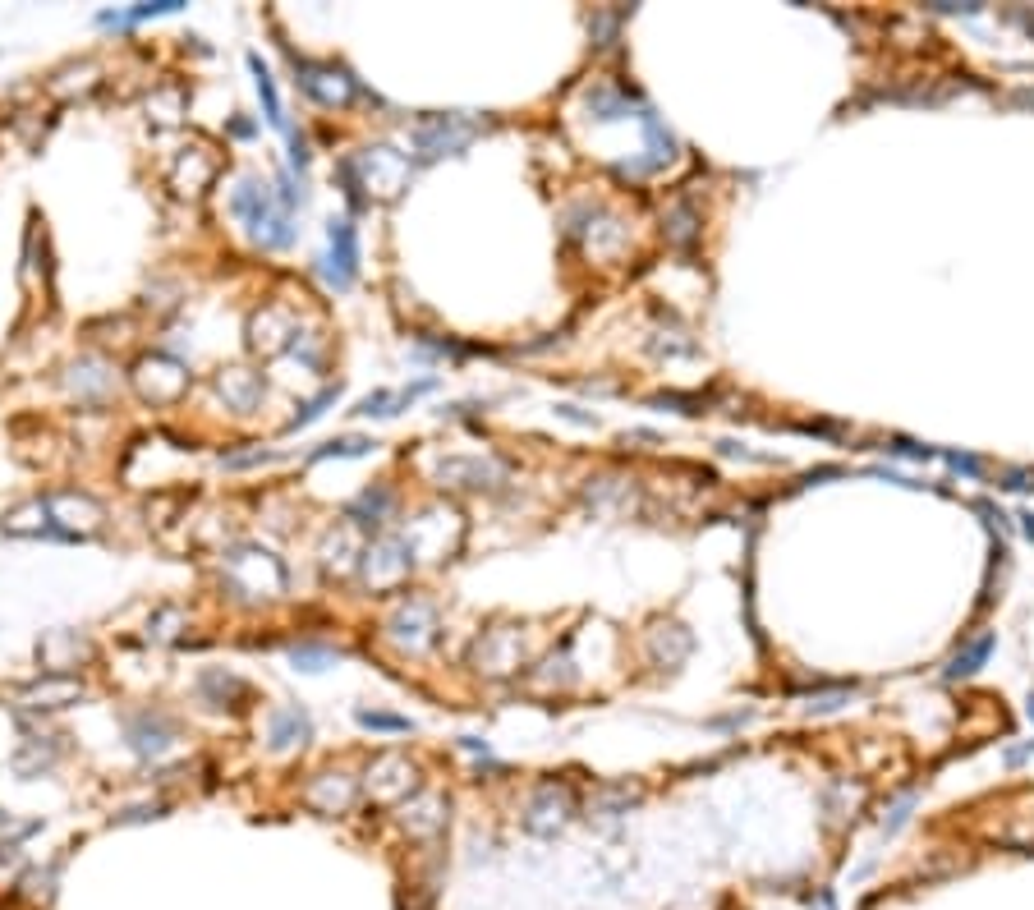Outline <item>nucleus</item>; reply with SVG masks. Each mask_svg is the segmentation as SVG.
<instances>
[{
    "mask_svg": "<svg viewBox=\"0 0 1034 910\" xmlns=\"http://www.w3.org/2000/svg\"><path fill=\"white\" fill-rule=\"evenodd\" d=\"M230 134H235V138H249L253 125H249V120H235V125H230Z\"/></svg>",
    "mask_w": 1034,
    "mask_h": 910,
    "instance_id": "22",
    "label": "nucleus"
},
{
    "mask_svg": "<svg viewBox=\"0 0 1034 910\" xmlns=\"http://www.w3.org/2000/svg\"><path fill=\"white\" fill-rule=\"evenodd\" d=\"M285 566L276 552L267 547H253V543H239L226 552L221 561V589L235 598L239 607H262V603H276L285 593Z\"/></svg>",
    "mask_w": 1034,
    "mask_h": 910,
    "instance_id": "3",
    "label": "nucleus"
},
{
    "mask_svg": "<svg viewBox=\"0 0 1034 910\" xmlns=\"http://www.w3.org/2000/svg\"><path fill=\"white\" fill-rule=\"evenodd\" d=\"M414 570V543L410 538H377L364 552V580L373 589H396Z\"/></svg>",
    "mask_w": 1034,
    "mask_h": 910,
    "instance_id": "7",
    "label": "nucleus"
},
{
    "mask_svg": "<svg viewBox=\"0 0 1034 910\" xmlns=\"http://www.w3.org/2000/svg\"><path fill=\"white\" fill-rule=\"evenodd\" d=\"M387 630L400 649H428V644H437V612H432V603L410 598V603L387 621Z\"/></svg>",
    "mask_w": 1034,
    "mask_h": 910,
    "instance_id": "8",
    "label": "nucleus"
},
{
    "mask_svg": "<svg viewBox=\"0 0 1034 910\" xmlns=\"http://www.w3.org/2000/svg\"><path fill=\"white\" fill-rule=\"evenodd\" d=\"M336 400H341V382H336V387H322L313 400L299 405V414L290 419V433H299V428H308V423H318L322 414H327V405H336Z\"/></svg>",
    "mask_w": 1034,
    "mask_h": 910,
    "instance_id": "15",
    "label": "nucleus"
},
{
    "mask_svg": "<svg viewBox=\"0 0 1034 910\" xmlns=\"http://www.w3.org/2000/svg\"><path fill=\"white\" fill-rule=\"evenodd\" d=\"M230 212H235L239 221H244V230H249V239L258 244V249L276 253V249H290L295 244V212L276 198V189L267 180H239L235 194H230Z\"/></svg>",
    "mask_w": 1034,
    "mask_h": 910,
    "instance_id": "2",
    "label": "nucleus"
},
{
    "mask_svg": "<svg viewBox=\"0 0 1034 910\" xmlns=\"http://www.w3.org/2000/svg\"><path fill=\"white\" fill-rule=\"evenodd\" d=\"M102 501L88 492H42L0 520L10 538H42V543H97L102 538Z\"/></svg>",
    "mask_w": 1034,
    "mask_h": 910,
    "instance_id": "1",
    "label": "nucleus"
},
{
    "mask_svg": "<svg viewBox=\"0 0 1034 910\" xmlns=\"http://www.w3.org/2000/svg\"><path fill=\"white\" fill-rule=\"evenodd\" d=\"M249 69H253V83H258V97H262V115H267V120H272L276 129H285V134H290V125H285V111H281V92H276V79H272V69L262 65V56L258 51H249Z\"/></svg>",
    "mask_w": 1034,
    "mask_h": 910,
    "instance_id": "13",
    "label": "nucleus"
},
{
    "mask_svg": "<svg viewBox=\"0 0 1034 910\" xmlns=\"http://www.w3.org/2000/svg\"><path fill=\"white\" fill-rule=\"evenodd\" d=\"M391 501H396V492H391V488H382V483H377V488H368V492H364V497H359V501H350V506H345V520H354V524H359V529H368V534H377V529L387 524V515H391Z\"/></svg>",
    "mask_w": 1034,
    "mask_h": 910,
    "instance_id": "11",
    "label": "nucleus"
},
{
    "mask_svg": "<svg viewBox=\"0 0 1034 910\" xmlns=\"http://www.w3.org/2000/svg\"><path fill=\"white\" fill-rule=\"evenodd\" d=\"M129 745H134L143 759H157V754H166L171 750V740L180 736L175 731V722L166 713H138V717H129Z\"/></svg>",
    "mask_w": 1034,
    "mask_h": 910,
    "instance_id": "10",
    "label": "nucleus"
},
{
    "mask_svg": "<svg viewBox=\"0 0 1034 910\" xmlns=\"http://www.w3.org/2000/svg\"><path fill=\"white\" fill-rule=\"evenodd\" d=\"M308 157H313V152H308V138L290 129V171L304 175V171H308Z\"/></svg>",
    "mask_w": 1034,
    "mask_h": 910,
    "instance_id": "20",
    "label": "nucleus"
},
{
    "mask_svg": "<svg viewBox=\"0 0 1034 910\" xmlns=\"http://www.w3.org/2000/svg\"><path fill=\"white\" fill-rule=\"evenodd\" d=\"M180 0H148V5H134V10H102L97 14V28H134L143 19H161V14H175Z\"/></svg>",
    "mask_w": 1034,
    "mask_h": 910,
    "instance_id": "14",
    "label": "nucleus"
},
{
    "mask_svg": "<svg viewBox=\"0 0 1034 910\" xmlns=\"http://www.w3.org/2000/svg\"><path fill=\"white\" fill-rule=\"evenodd\" d=\"M267 460H276V451H249V455H221V465H226V469H249V465H267Z\"/></svg>",
    "mask_w": 1034,
    "mask_h": 910,
    "instance_id": "21",
    "label": "nucleus"
},
{
    "mask_svg": "<svg viewBox=\"0 0 1034 910\" xmlns=\"http://www.w3.org/2000/svg\"><path fill=\"white\" fill-rule=\"evenodd\" d=\"M308 731H313V722H308L304 708H276L272 713V750L285 754V750H295V745H308Z\"/></svg>",
    "mask_w": 1034,
    "mask_h": 910,
    "instance_id": "12",
    "label": "nucleus"
},
{
    "mask_svg": "<svg viewBox=\"0 0 1034 910\" xmlns=\"http://www.w3.org/2000/svg\"><path fill=\"white\" fill-rule=\"evenodd\" d=\"M322 281L331 290H350L359 281V230L350 217H331L327 221V253H322Z\"/></svg>",
    "mask_w": 1034,
    "mask_h": 910,
    "instance_id": "5",
    "label": "nucleus"
},
{
    "mask_svg": "<svg viewBox=\"0 0 1034 910\" xmlns=\"http://www.w3.org/2000/svg\"><path fill=\"white\" fill-rule=\"evenodd\" d=\"M354 796H359V786H354V777H345V773H318L304 786V805L327 814V819L331 814H345V809L354 805Z\"/></svg>",
    "mask_w": 1034,
    "mask_h": 910,
    "instance_id": "9",
    "label": "nucleus"
},
{
    "mask_svg": "<svg viewBox=\"0 0 1034 910\" xmlns=\"http://www.w3.org/2000/svg\"><path fill=\"white\" fill-rule=\"evenodd\" d=\"M359 727L368 731H410V717H391V713H373V708H359Z\"/></svg>",
    "mask_w": 1034,
    "mask_h": 910,
    "instance_id": "18",
    "label": "nucleus"
},
{
    "mask_svg": "<svg viewBox=\"0 0 1034 910\" xmlns=\"http://www.w3.org/2000/svg\"><path fill=\"white\" fill-rule=\"evenodd\" d=\"M290 60H295V83H299V92H304L308 102L327 106V111H341V106H350L354 97H364V83L354 79L345 65L308 60V56H295V51H290Z\"/></svg>",
    "mask_w": 1034,
    "mask_h": 910,
    "instance_id": "4",
    "label": "nucleus"
},
{
    "mask_svg": "<svg viewBox=\"0 0 1034 910\" xmlns=\"http://www.w3.org/2000/svg\"><path fill=\"white\" fill-rule=\"evenodd\" d=\"M391 405H396V391H373V396H364L359 400V410L354 414H364V419H391Z\"/></svg>",
    "mask_w": 1034,
    "mask_h": 910,
    "instance_id": "19",
    "label": "nucleus"
},
{
    "mask_svg": "<svg viewBox=\"0 0 1034 910\" xmlns=\"http://www.w3.org/2000/svg\"><path fill=\"white\" fill-rule=\"evenodd\" d=\"M373 446H377L373 437L350 433V437H336V442H322L318 451H313V460H331V455H341V460H359V455H368Z\"/></svg>",
    "mask_w": 1034,
    "mask_h": 910,
    "instance_id": "16",
    "label": "nucleus"
},
{
    "mask_svg": "<svg viewBox=\"0 0 1034 910\" xmlns=\"http://www.w3.org/2000/svg\"><path fill=\"white\" fill-rule=\"evenodd\" d=\"M336 662V653L327 649V644H299L295 649V667L299 672H322V667H331Z\"/></svg>",
    "mask_w": 1034,
    "mask_h": 910,
    "instance_id": "17",
    "label": "nucleus"
},
{
    "mask_svg": "<svg viewBox=\"0 0 1034 910\" xmlns=\"http://www.w3.org/2000/svg\"><path fill=\"white\" fill-rule=\"evenodd\" d=\"M474 120H465V115H423L419 125H414V152H419V161H437L446 157V152H460L474 138Z\"/></svg>",
    "mask_w": 1034,
    "mask_h": 910,
    "instance_id": "6",
    "label": "nucleus"
}]
</instances>
